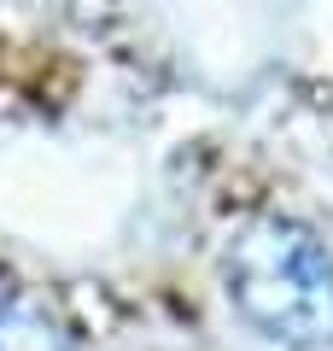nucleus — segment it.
I'll return each instance as SVG.
<instances>
[{
    "instance_id": "nucleus-1",
    "label": "nucleus",
    "mask_w": 333,
    "mask_h": 351,
    "mask_svg": "<svg viewBox=\"0 0 333 351\" xmlns=\"http://www.w3.org/2000/svg\"><path fill=\"white\" fill-rule=\"evenodd\" d=\"M240 322L281 351H333V252L293 217H258L228 246Z\"/></svg>"
},
{
    "instance_id": "nucleus-2",
    "label": "nucleus",
    "mask_w": 333,
    "mask_h": 351,
    "mask_svg": "<svg viewBox=\"0 0 333 351\" xmlns=\"http://www.w3.org/2000/svg\"><path fill=\"white\" fill-rule=\"evenodd\" d=\"M0 351H71V339L36 304H0Z\"/></svg>"
}]
</instances>
